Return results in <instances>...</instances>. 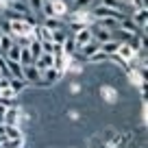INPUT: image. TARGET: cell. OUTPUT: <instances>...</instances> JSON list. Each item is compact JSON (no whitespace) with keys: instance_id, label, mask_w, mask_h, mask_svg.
Instances as JSON below:
<instances>
[{"instance_id":"obj_14","label":"cell","mask_w":148,"mask_h":148,"mask_svg":"<svg viewBox=\"0 0 148 148\" xmlns=\"http://www.w3.org/2000/svg\"><path fill=\"white\" fill-rule=\"evenodd\" d=\"M96 50H98V42H94V39H92V42H87V44H83V46H79V52L85 57V59H87L89 55H94Z\"/></svg>"},{"instance_id":"obj_15","label":"cell","mask_w":148,"mask_h":148,"mask_svg":"<svg viewBox=\"0 0 148 148\" xmlns=\"http://www.w3.org/2000/svg\"><path fill=\"white\" fill-rule=\"evenodd\" d=\"M68 35H70L68 28H57V31H50V39L55 44H63L65 39H68Z\"/></svg>"},{"instance_id":"obj_26","label":"cell","mask_w":148,"mask_h":148,"mask_svg":"<svg viewBox=\"0 0 148 148\" xmlns=\"http://www.w3.org/2000/svg\"><path fill=\"white\" fill-rule=\"evenodd\" d=\"M0 37H2V26H0Z\"/></svg>"},{"instance_id":"obj_13","label":"cell","mask_w":148,"mask_h":148,"mask_svg":"<svg viewBox=\"0 0 148 148\" xmlns=\"http://www.w3.org/2000/svg\"><path fill=\"white\" fill-rule=\"evenodd\" d=\"M44 18H57L55 13V0H44V5H42V13Z\"/></svg>"},{"instance_id":"obj_19","label":"cell","mask_w":148,"mask_h":148,"mask_svg":"<svg viewBox=\"0 0 148 148\" xmlns=\"http://www.w3.org/2000/svg\"><path fill=\"white\" fill-rule=\"evenodd\" d=\"M87 61H89V63H105V61H109V55H105V52L98 48L94 55H89V57H87Z\"/></svg>"},{"instance_id":"obj_18","label":"cell","mask_w":148,"mask_h":148,"mask_svg":"<svg viewBox=\"0 0 148 148\" xmlns=\"http://www.w3.org/2000/svg\"><path fill=\"white\" fill-rule=\"evenodd\" d=\"M28 50H31V55H33V59H37V57L42 55V42H39V39H35V37H33L31 39V44H28ZM33 63H35V61H33Z\"/></svg>"},{"instance_id":"obj_7","label":"cell","mask_w":148,"mask_h":148,"mask_svg":"<svg viewBox=\"0 0 148 148\" xmlns=\"http://www.w3.org/2000/svg\"><path fill=\"white\" fill-rule=\"evenodd\" d=\"M35 65H37V70H39V72H42V70H46V68H52V65H55V57L48 55V52H42V55L35 59Z\"/></svg>"},{"instance_id":"obj_12","label":"cell","mask_w":148,"mask_h":148,"mask_svg":"<svg viewBox=\"0 0 148 148\" xmlns=\"http://www.w3.org/2000/svg\"><path fill=\"white\" fill-rule=\"evenodd\" d=\"M18 116H20L18 109H15V107H9V109L5 111V116H2V118H5V124H15V126H18V122H20Z\"/></svg>"},{"instance_id":"obj_3","label":"cell","mask_w":148,"mask_h":148,"mask_svg":"<svg viewBox=\"0 0 148 148\" xmlns=\"http://www.w3.org/2000/svg\"><path fill=\"white\" fill-rule=\"evenodd\" d=\"M72 39H74V44H76V50H79V46H83V44L92 42V28H89V26L79 28V31L72 35Z\"/></svg>"},{"instance_id":"obj_17","label":"cell","mask_w":148,"mask_h":148,"mask_svg":"<svg viewBox=\"0 0 148 148\" xmlns=\"http://www.w3.org/2000/svg\"><path fill=\"white\" fill-rule=\"evenodd\" d=\"M9 87L13 89L15 94L24 92V87H26V81L24 79H15V76H9Z\"/></svg>"},{"instance_id":"obj_21","label":"cell","mask_w":148,"mask_h":148,"mask_svg":"<svg viewBox=\"0 0 148 148\" xmlns=\"http://www.w3.org/2000/svg\"><path fill=\"white\" fill-rule=\"evenodd\" d=\"M44 26L50 28V31H57V28H65V24L61 22L59 18H46L44 20Z\"/></svg>"},{"instance_id":"obj_23","label":"cell","mask_w":148,"mask_h":148,"mask_svg":"<svg viewBox=\"0 0 148 148\" xmlns=\"http://www.w3.org/2000/svg\"><path fill=\"white\" fill-rule=\"evenodd\" d=\"M26 5L28 9H31L33 15H39L42 13V5H44V0H26Z\"/></svg>"},{"instance_id":"obj_10","label":"cell","mask_w":148,"mask_h":148,"mask_svg":"<svg viewBox=\"0 0 148 148\" xmlns=\"http://www.w3.org/2000/svg\"><path fill=\"white\" fill-rule=\"evenodd\" d=\"M116 55L120 57V59H124V61H131V59H133V57H135V50H133V48H131V46H129V44H126V42H122V44H120V48H118V52H116Z\"/></svg>"},{"instance_id":"obj_8","label":"cell","mask_w":148,"mask_h":148,"mask_svg":"<svg viewBox=\"0 0 148 148\" xmlns=\"http://www.w3.org/2000/svg\"><path fill=\"white\" fill-rule=\"evenodd\" d=\"M13 35H11V33H5L2 31V37H0V57H5V52L9 50L11 46H13Z\"/></svg>"},{"instance_id":"obj_9","label":"cell","mask_w":148,"mask_h":148,"mask_svg":"<svg viewBox=\"0 0 148 148\" xmlns=\"http://www.w3.org/2000/svg\"><path fill=\"white\" fill-rule=\"evenodd\" d=\"M100 5H105V7H109V9H113V11H118V13H122V11H126V0H100Z\"/></svg>"},{"instance_id":"obj_24","label":"cell","mask_w":148,"mask_h":148,"mask_svg":"<svg viewBox=\"0 0 148 148\" xmlns=\"http://www.w3.org/2000/svg\"><path fill=\"white\" fill-rule=\"evenodd\" d=\"M55 46H57V44L50 42V39H48V42H42V50L48 52V55H52V52H55Z\"/></svg>"},{"instance_id":"obj_2","label":"cell","mask_w":148,"mask_h":148,"mask_svg":"<svg viewBox=\"0 0 148 148\" xmlns=\"http://www.w3.org/2000/svg\"><path fill=\"white\" fill-rule=\"evenodd\" d=\"M61 70H57L55 65L52 68H46V70H42V85H55L57 81L61 79Z\"/></svg>"},{"instance_id":"obj_22","label":"cell","mask_w":148,"mask_h":148,"mask_svg":"<svg viewBox=\"0 0 148 148\" xmlns=\"http://www.w3.org/2000/svg\"><path fill=\"white\" fill-rule=\"evenodd\" d=\"M33 55H31V50H28V46H22V52H20V63L22 65H28V63H33Z\"/></svg>"},{"instance_id":"obj_11","label":"cell","mask_w":148,"mask_h":148,"mask_svg":"<svg viewBox=\"0 0 148 148\" xmlns=\"http://www.w3.org/2000/svg\"><path fill=\"white\" fill-rule=\"evenodd\" d=\"M2 131H5L7 139H22V131L15 124H2Z\"/></svg>"},{"instance_id":"obj_1","label":"cell","mask_w":148,"mask_h":148,"mask_svg":"<svg viewBox=\"0 0 148 148\" xmlns=\"http://www.w3.org/2000/svg\"><path fill=\"white\" fill-rule=\"evenodd\" d=\"M22 79L26 83H33V85H42V72L37 70L35 63H28V65H22Z\"/></svg>"},{"instance_id":"obj_16","label":"cell","mask_w":148,"mask_h":148,"mask_svg":"<svg viewBox=\"0 0 148 148\" xmlns=\"http://www.w3.org/2000/svg\"><path fill=\"white\" fill-rule=\"evenodd\" d=\"M20 52H22V46H20V44H15L13 42V46L9 48V50L5 52V57H2V59H11V61H20Z\"/></svg>"},{"instance_id":"obj_6","label":"cell","mask_w":148,"mask_h":148,"mask_svg":"<svg viewBox=\"0 0 148 148\" xmlns=\"http://www.w3.org/2000/svg\"><path fill=\"white\" fill-rule=\"evenodd\" d=\"M131 20H133V22L144 31V28H146V22H148V11H146V7H142V9H135L133 15H131Z\"/></svg>"},{"instance_id":"obj_25","label":"cell","mask_w":148,"mask_h":148,"mask_svg":"<svg viewBox=\"0 0 148 148\" xmlns=\"http://www.w3.org/2000/svg\"><path fill=\"white\" fill-rule=\"evenodd\" d=\"M5 76H9V74H7V70L2 68V61H0V79H5Z\"/></svg>"},{"instance_id":"obj_4","label":"cell","mask_w":148,"mask_h":148,"mask_svg":"<svg viewBox=\"0 0 148 148\" xmlns=\"http://www.w3.org/2000/svg\"><path fill=\"white\" fill-rule=\"evenodd\" d=\"M7 7H9L11 13H18V15H22V18L31 13V9H28V5H26V0H9V2H7Z\"/></svg>"},{"instance_id":"obj_5","label":"cell","mask_w":148,"mask_h":148,"mask_svg":"<svg viewBox=\"0 0 148 148\" xmlns=\"http://www.w3.org/2000/svg\"><path fill=\"white\" fill-rule=\"evenodd\" d=\"M120 39H116V37H113V39H109V42H102V44H98V48H100L102 52H105V55H109V57H113L118 52V48H120Z\"/></svg>"},{"instance_id":"obj_20","label":"cell","mask_w":148,"mask_h":148,"mask_svg":"<svg viewBox=\"0 0 148 148\" xmlns=\"http://www.w3.org/2000/svg\"><path fill=\"white\" fill-rule=\"evenodd\" d=\"M94 5V0H72V11H87Z\"/></svg>"}]
</instances>
